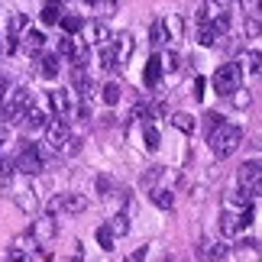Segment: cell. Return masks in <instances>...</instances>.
Segmentation results:
<instances>
[{
    "label": "cell",
    "mask_w": 262,
    "mask_h": 262,
    "mask_svg": "<svg viewBox=\"0 0 262 262\" xmlns=\"http://www.w3.org/2000/svg\"><path fill=\"white\" fill-rule=\"evenodd\" d=\"M58 16H62V10H58V4H52V0H49V4L42 7V13H39V19H42L46 26H52V23H58Z\"/></svg>",
    "instance_id": "21"
},
{
    "label": "cell",
    "mask_w": 262,
    "mask_h": 262,
    "mask_svg": "<svg viewBox=\"0 0 262 262\" xmlns=\"http://www.w3.org/2000/svg\"><path fill=\"white\" fill-rule=\"evenodd\" d=\"M107 227L114 230V236H126V233H129V217H126V214H117Z\"/></svg>",
    "instance_id": "24"
},
{
    "label": "cell",
    "mask_w": 262,
    "mask_h": 262,
    "mask_svg": "<svg viewBox=\"0 0 262 262\" xmlns=\"http://www.w3.org/2000/svg\"><path fill=\"white\" fill-rule=\"evenodd\" d=\"M42 133H46V139H49V146H55V149H58V143H62V139L68 136V120L55 114V120H46Z\"/></svg>",
    "instance_id": "6"
},
{
    "label": "cell",
    "mask_w": 262,
    "mask_h": 262,
    "mask_svg": "<svg viewBox=\"0 0 262 262\" xmlns=\"http://www.w3.org/2000/svg\"><path fill=\"white\" fill-rule=\"evenodd\" d=\"M97 243H100V249H107V253L117 246V236H114V230H110L107 224H104V227H97Z\"/></svg>",
    "instance_id": "18"
},
{
    "label": "cell",
    "mask_w": 262,
    "mask_h": 262,
    "mask_svg": "<svg viewBox=\"0 0 262 262\" xmlns=\"http://www.w3.org/2000/svg\"><path fill=\"white\" fill-rule=\"evenodd\" d=\"M162 26H165V39H178L181 36V26H185V23H181V16H165L162 19Z\"/></svg>",
    "instance_id": "19"
},
{
    "label": "cell",
    "mask_w": 262,
    "mask_h": 262,
    "mask_svg": "<svg viewBox=\"0 0 262 262\" xmlns=\"http://www.w3.org/2000/svg\"><path fill=\"white\" fill-rule=\"evenodd\" d=\"M230 100H233V107H236V110H246L249 104H253V94H249V91L233 88V91H230Z\"/></svg>",
    "instance_id": "22"
},
{
    "label": "cell",
    "mask_w": 262,
    "mask_h": 262,
    "mask_svg": "<svg viewBox=\"0 0 262 262\" xmlns=\"http://www.w3.org/2000/svg\"><path fill=\"white\" fill-rule=\"evenodd\" d=\"M23 175H39L46 168V159H42V152H39V146H33V143H19V149H16V162H13Z\"/></svg>",
    "instance_id": "3"
},
{
    "label": "cell",
    "mask_w": 262,
    "mask_h": 262,
    "mask_svg": "<svg viewBox=\"0 0 262 262\" xmlns=\"http://www.w3.org/2000/svg\"><path fill=\"white\" fill-rule=\"evenodd\" d=\"M58 55H42L39 52L36 55V72H39V78H46V81H52V78H58Z\"/></svg>",
    "instance_id": "7"
},
{
    "label": "cell",
    "mask_w": 262,
    "mask_h": 262,
    "mask_svg": "<svg viewBox=\"0 0 262 262\" xmlns=\"http://www.w3.org/2000/svg\"><path fill=\"white\" fill-rule=\"evenodd\" d=\"M246 65H249V72H253V75H259V72H262V58H259V52H249V55H246Z\"/></svg>",
    "instance_id": "34"
},
{
    "label": "cell",
    "mask_w": 262,
    "mask_h": 262,
    "mask_svg": "<svg viewBox=\"0 0 262 262\" xmlns=\"http://www.w3.org/2000/svg\"><path fill=\"white\" fill-rule=\"evenodd\" d=\"M172 126L178 129V133L191 136V133H194V129H198V120L191 117V114H175V117H172Z\"/></svg>",
    "instance_id": "15"
},
{
    "label": "cell",
    "mask_w": 262,
    "mask_h": 262,
    "mask_svg": "<svg viewBox=\"0 0 262 262\" xmlns=\"http://www.w3.org/2000/svg\"><path fill=\"white\" fill-rule=\"evenodd\" d=\"M259 243H256V239H243V243H239V249H256Z\"/></svg>",
    "instance_id": "42"
},
{
    "label": "cell",
    "mask_w": 262,
    "mask_h": 262,
    "mask_svg": "<svg viewBox=\"0 0 262 262\" xmlns=\"http://www.w3.org/2000/svg\"><path fill=\"white\" fill-rule=\"evenodd\" d=\"M58 152H62V156H78V152H81V139H78V136H65L62 143H58Z\"/></svg>",
    "instance_id": "20"
},
{
    "label": "cell",
    "mask_w": 262,
    "mask_h": 262,
    "mask_svg": "<svg viewBox=\"0 0 262 262\" xmlns=\"http://www.w3.org/2000/svg\"><path fill=\"white\" fill-rule=\"evenodd\" d=\"M207 143H210V152H214L217 159H230L239 149V143H243V129H239L236 123L220 120L217 126L207 129Z\"/></svg>",
    "instance_id": "1"
},
{
    "label": "cell",
    "mask_w": 262,
    "mask_h": 262,
    "mask_svg": "<svg viewBox=\"0 0 262 262\" xmlns=\"http://www.w3.org/2000/svg\"><path fill=\"white\" fill-rule=\"evenodd\" d=\"M49 104H52V110H55L58 117L72 114V97H68L65 91H49Z\"/></svg>",
    "instance_id": "11"
},
{
    "label": "cell",
    "mask_w": 262,
    "mask_h": 262,
    "mask_svg": "<svg viewBox=\"0 0 262 262\" xmlns=\"http://www.w3.org/2000/svg\"><path fill=\"white\" fill-rule=\"evenodd\" d=\"M162 55H152L146 62V72H143V81H146V88H156L159 81H162Z\"/></svg>",
    "instance_id": "9"
},
{
    "label": "cell",
    "mask_w": 262,
    "mask_h": 262,
    "mask_svg": "<svg viewBox=\"0 0 262 262\" xmlns=\"http://www.w3.org/2000/svg\"><path fill=\"white\" fill-rule=\"evenodd\" d=\"M49 214H52V217H55V214H62V194H55L52 201H49Z\"/></svg>",
    "instance_id": "37"
},
{
    "label": "cell",
    "mask_w": 262,
    "mask_h": 262,
    "mask_svg": "<svg viewBox=\"0 0 262 262\" xmlns=\"http://www.w3.org/2000/svg\"><path fill=\"white\" fill-rule=\"evenodd\" d=\"M97 191H100V198H107V194H110V178H107V175H100V178H97Z\"/></svg>",
    "instance_id": "36"
},
{
    "label": "cell",
    "mask_w": 262,
    "mask_h": 262,
    "mask_svg": "<svg viewBox=\"0 0 262 262\" xmlns=\"http://www.w3.org/2000/svg\"><path fill=\"white\" fill-rule=\"evenodd\" d=\"M84 4H88V7H94V4H100V0H84Z\"/></svg>",
    "instance_id": "43"
},
{
    "label": "cell",
    "mask_w": 262,
    "mask_h": 262,
    "mask_svg": "<svg viewBox=\"0 0 262 262\" xmlns=\"http://www.w3.org/2000/svg\"><path fill=\"white\" fill-rule=\"evenodd\" d=\"M23 120H26V123H29V129H42L49 117H46V110H42V107L29 104V107H26V114H23Z\"/></svg>",
    "instance_id": "14"
},
{
    "label": "cell",
    "mask_w": 262,
    "mask_h": 262,
    "mask_svg": "<svg viewBox=\"0 0 262 262\" xmlns=\"http://www.w3.org/2000/svg\"><path fill=\"white\" fill-rule=\"evenodd\" d=\"M100 68H104V72H114L117 68V52H114V46H107V42H104V52H100Z\"/></svg>",
    "instance_id": "26"
},
{
    "label": "cell",
    "mask_w": 262,
    "mask_h": 262,
    "mask_svg": "<svg viewBox=\"0 0 262 262\" xmlns=\"http://www.w3.org/2000/svg\"><path fill=\"white\" fill-rule=\"evenodd\" d=\"M29 26V19H26V13H13L10 16V36H19L23 29Z\"/></svg>",
    "instance_id": "28"
},
{
    "label": "cell",
    "mask_w": 262,
    "mask_h": 262,
    "mask_svg": "<svg viewBox=\"0 0 262 262\" xmlns=\"http://www.w3.org/2000/svg\"><path fill=\"white\" fill-rule=\"evenodd\" d=\"M175 65H178V58H175L172 52H168V55L162 58V72H175Z\"/></svg>",
    "instance_id": "38"
},
{
    "label": "cell",
    "mask_w": 262,
    "mask_h": 262,
    "mask_svg": "<svg viewBox=\"0 0 262 262\" xmlns=\"http://www.w3.org/2000/svg\"><path fill=\"white\" fill-rule=\"evenodd\" d=\"M120 97H123V88H120L117 81H107V84H104V104H110V107H114Z\"/></svg>",
    "instance_id": "23"
},
{
    "label": "cell",
    "mask_w": 262,
    "mask_h": 262,
    "mask_svg": "<svg viewBox=\"0 0 262 262\" xmlns=\"http://www.w3.org/2000/svg\"><path fill=\"white\" fill-rule=\"evenodd\" d=\"M204 120H207V129H210V126H217V123H220V120H224V117H220V114H207Z\"/></svg>",
    "instance_id": "41"
},
{
    "label": "cell",
    "mask_w": 262,
    "mask_h": 262,
    "mask_svg": "<svg viewBox=\"0 0 262 262\" xmlns=\"http://www.w3.org/2000/svg\"><path fill=\"white\" fill-rule=\"evenodd\" d=\"M16 204L23 210H36V201H33V191H19L16 194Z\"/></svg>",
    "instance_id": "33"
},
{
    "label": "cell",
    "mask_w": 262,
    "mask_h": 262,
    "mask_svg": "<svg viewBox=\"0 0 262 262\" xmlns=\"http://www.w3.org/2000/svg\"><path fill=\"white\" fill-rule=\"evenodd\" d=\"M227 256V243H207L204 246V259H224Z\"/></svg>",
    "instance_id": "30"
},
{
    "label": "cell",
    "mask_w": 262,
    "mask_h": 262,
    "mask_svg": "<svg viewBox=\"0 0 262 262\" xmlns=\"http://www.w3.org/2000/svg\"><path fill=\"white\" fill-rule=\"evenodd\" d=\"M143 143H146L149 152H156L159 143H162V136H159V129H156L152 123H146V126H143Z\"/></svg>",
    "instance_id": "17"
},
{
    "label": "cell",
    "mask_w": 262,
    "mask_h": 262,
    "mask_svg": "<svg viewBox=\"0 0 262 262\" xmlns=\"http://www.w3.org/2000/svg\"><path fill=\"white\" fill-rule=\"evenodd\" d=\"M75 49H78V42H75V39L72 36H62V39H58V55H65V58H72V52H75Z\"/></svg>",
    "instance_id": "31"
},
{
    "label": "cell",
    "mask_w": 262,
    "mask_h": 262,
    "mask_svg": "<svg viewBox=\"0 0 262 262\" xmlns=\"http://www.w3.org/2000/svg\"><path fill=\"white\" fill-rule=\"evenodd\" d=\"M152 201H156V207H162V210H172L175 207V194H172V191H156Z\"/></svg>",
    "instance_id": "27"
},
{
    "label": "cell",
    "mask_w": 262,
    "mask_h": 262,
    "mask_svg": "<svg viewBox=\"0 0 262 262\" xmlns=\"http://www.w3.org/2000/svg\"><path fill=\"white\" fill-rule=\"evenodd\" d=\"M239 84H243V68L236 62H227L214 72V91L217 94H230V91L239 88Z\"/></svg>",
    "instance_id": "4"
},
{
    "label": "cell",
    "mask_w": 262,
    "mask_h": 262,
    "mask_svg": "<svg viewBox=\"0 0 262 262\" xmlns=\"http://www.w3.org/2000/svg\"><path fill=\"white\" fill-rule=\"evenodd\" d=\"M259 172H262V162H259V159H249V162L239 168V185H256Z\"/></svg>",
    "instance_id": "12"
},
{
    "label": "cell",
    "mask_w": 262,
    "mask_h": 262,
    "mask_svg": "<svg viewBox=\"0 0 262 262\" xmlns=\"http://www.w3.org/2000/svg\"><path fill=\"white\" fill-rule=\"evenodd\" d=\"M259 33H262V19H259V10H256V13L246 19V36L249 39H259Z\"/></svg>",
    "instance_id": "29"
},
{
    "label": "cell",
    "mask_w": 262,
    "mask_h": 262,
    "mask_svg": "<svg viewBox=\"0 0 262 262\" xmlns=\"http://www.w3.org/2000/svg\"><path fill=\"white\" fill-rule=\"evenodd\" d=\"M58 23H62V29H65L68 36H75V33H81V29H84V19L78 16V13H62V16H58Z\"/></svg>",
    "instance_id": "16"
},
{
    "label": "cell",
    "mask_w": 262,
    "mask_h": 262,
    "mask_svg": "<svg viewBox=\"0 0 262 262\" xmlns=\"http://www.w3.org/2000/svg\"><path fill=\"white\" fill-rule=\"evenodd\" d=\"M114 52H117V65H126L129 55H133V36H129V33H120Z\"/></svg>",
    "instance_id": "10"
},
{
    "label": "cell",
    "mask_w": 262,
    "mask_h": 262,
    "mask_svg": "<svg viewBox=\"0 0 262 262\" xmlns=\"http://www.w3.org/2000/svg\"><path fill=\"white\" fill-rule=\"evenodd\" d=\"M91 42H94V46L110 42V29H107L104 23H94V26H91Z\"/></svg>",
    "instance_id": "25"
},
{
    "label": "cell",
    "mask_w": 262,
    "mask_h": 262,
    "mask_svg": "<svg viewBox=\"0 0 262 262\" xmlns=\"http://www.w3.org/2000/svg\"><path fill=\"white\" fill-rule=\"evenodd\" d=\"M7 91H10V81H7V75H0V100L7 97Z\"/></svg>",
    "instance_id": "39"
},
{
    "label": "cell",
    "mask_w": 262,
    "mask_h": 262,
    "mask_svg": "<svg viewBox=\"0 0 262 262\" xmlns=\"http://www.w3.org/2000/svg\"><path fill=\"white\" fill-rule=\"evenodd\" d=\"M217 4H230V0H217Z\"/></svg>",
    "instance_id": "44"
},
{
    "label": "cell",
    "mask_w": 262,
    "mask_h": 262,
    "mask_svg": "<svg viewBox=\"0 0 262 262\" xmlns=\"http://www.w3.org/2000/svg\"><path fill=\"white\" fill-rule=\"evenodd\" d=\"M10 97H4L0 100V120L4 123H10V126H16V123H23V114H26V107L33 104V97H29V91L26 88H16V91H7Z\"/></svg>",
    "instance_id": "2"
},
{
    "label": "cell",
    "mask_w": 262,
    "mask_h": 262,
    "mask_svg": "<svg viewBox=\"0 0 262 262\" xmlns=\"http://www.w3.org/2000/svg\"><path fill=\"white\" fill-rule=\"evenodd\" d=\"M191 94H194V100L204 97V78H194V81H191Z\"/></svg>",
    "instance_id": "35"
},
{
    "label": "cell",
    "mask_w": 262,
    "mask_h": 262,
    "mask_svg": "<svg viewBox=\"0 0 262 262\" xmlns=\"http://www.w3.org/2000/svg\"><path fill=\"white\" fill-rule=\"evenodd\" d=\"M149 39H152V46H156V49L168 42V39H165V26H162V19H159V23H152V33H149Z\"/></svg>",
    "instance_id": "32"
},
{
    "label": "cell",
    "mask_w": 262,
    "mask_h": 262,
    "mask_svg": "<svg viewBox=\"0 0 262 262\" xmlns=\"http://www.w3.org/2000/svg\"><path fill=\"white\" fill-rule=\"evenodd\" d=\"M23 49L29 55H39L46 49V33L42 29H33V26H26V36H23Z\"/></svg>",
    "instance_id": "8"
},
{
    "label": "cell",
    "mask_w": 262,
    "mask_h": 262,
    "mask_svg": "<svg viewBox=\"0 0 262 262\" xmlns=\"http://www.w3.org/2000/svg\"><path fill=\"white\" fill-rule=\"evenodd\" d=\"M29 233L36 236V243H49V239H55V233H58L55 217H52V214H42L33 227H29Z\"/></svg>",
    "instance_id": "5"
},
{
    "label": "cell",
    "mask_w": 262,
    "mask_h": 262,
    "mask_svg": "<svg viewBox=\"0 0 262 262\" xmlns=\"http://www.w3.org/2000/svg\"><path fill=\"white\" fill-rule=\"evenodd\" d=\"M88 198L84 194H62V210L65 214H84Z\"/></svg>",
    "instance_id": "13"
},
{
    "label": "cell",
    "mask_w": 262,
    "mask_h": 262,
    "mask_svg": "<svg viewBox=\"0 0 262 262\" xmlns=\"http://www.w3.org/2000/svg\"><path fill=\"white\" fill-rule=\"evenodd\" d=\"M139 259H146V246H139L136 253H129V262H139Z\"/></svg>",
    "instance_id": "40"
}]
</instances>
